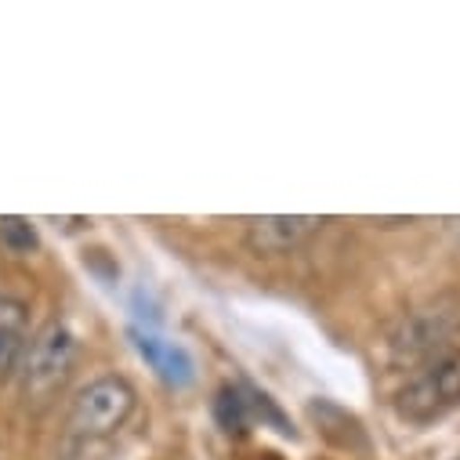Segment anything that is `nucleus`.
I'll return each instance as SVG.
<instances>
[{"label": "nucleus", "instance_id": "2", "mask_svg": "<svg viewBox=\"0 0 460 460\" xmlns=\"http://www.w3.org/2000/svg\"><path fill=\"white\" fill-rule=\"evenodd\" d=\"M131 413H135V388L124 377H98L76 392L66 428L80 442H98L117 435Z\"/></svg>", "mask_w": 460, "mask_h": 460}, {"label": "nucleus", "instance_id": "4", "mask_svg": "<svg viewBox=\"0 0 460 460\" xmlns=\"http://www.w3.org/2000/svg\"><path fill=\"white\" fill-rule=\"evenodd\" d=\"M456 330H460L456 308H420L392 337V359L406 363V367H424L435 356L456 349L453 344Z\"/></svg>", "mask_w": 460, "mask_h": 460}, {"label": "nucleus", "instance_id": "7", "mask_svg": "<svg viewBox=\"0 0 460 460\" xmlns=\"http://www.w3.org/2000/svg\"><path fill=\"white\" fill-rule=\"evenodd\" d=\"M26 305L0 294V377H4L19 359H22V349H26Z\"/></svg>", "mask_w": 460, "mask_h": 460}, {"label": "nucleus", "instance_id": "1", "mask_svg": "<svg viewBox=\"0 0 460 460\" xmlns=\"http://www.w3.org/2000/svg\"><path fill=\"white\" fill-rule=\"evenodd\" d=\"M73 363H76V337H73V330L66 323L51 319L48 326H40L26 341V349H22L19 370H22L26 399H33V402L51 399L66 385Z\"/></svg>", "mask_w": 460, "mask_h": 460}, {"label": "nucleus", "instance_id": "5", "mask_svg": "<svg viewBox=\"0 0 460 460\" xmlns=\"http://www.w3.org/2000/svg\"><path fill=\"white\" fill-rule=\"evenodd\" d=\"M319 225H323V217H308V214L251 217V221H247V247H251L254 254L279 258V254H290L294 247H301Z\"/></svg>", "mask_w": 460, "mask_h": 460}, {"label": "nucleus", "instance_id": "8", "mask_svg": "<svg viewBox=\"0 0 460 460\" xmlns=\"http://www.w3.org/2000/svg\"><path fill=\"white\" fill-rule=\"evenodd\" d=\"M0 243L15 254H30L37 247V228L26 217H0Z\"/></svg>", "mask_w": 460, "mask_h": 460}, {"label": "nucleus", "instance_id": "6", "mask_svg": "<svg viewBox=\"0 0 460 460\" xmlns=\"http://www.w3.org/2000/svg\"><path fill=\"white\" fill-rule=\"evenodd\" d=\"M135 344L164 381H171V385H189L192 381V359H189V352L181 349V344L164 341L156 333H135Z\"/></svg>", "mask_w": 460, "mask_h": 460}, {"label": "nucleus", "instance_id": "3", "mask_svg": "<svg viewBox=\"0 0 460 460\" xmlns=\"http://www.w3.org/2000/svg\"><path fill=\"white\" fill-rule=\"evenodd\" d=\"M453 406H460V349L417 367L399 392V413L413 424L438 420Z\"/></svg>", "mask_w": 460, "mask_h": 460}]
</instances>
